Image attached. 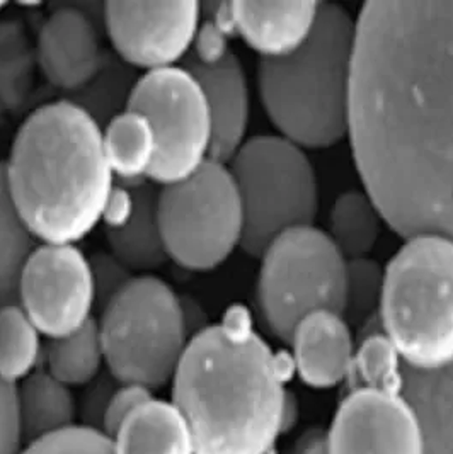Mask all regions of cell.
I'll return each instance as SVG.
<instances>
[{"label": "cell", "mask_w": 453, "mask_h": 454, "mask_svg": "<svg viewBox=\"0 0 453 454\" xmlns=\"http://www.w3.org/2000/svg\"><path fill=\"white\" fill-rule=\"evenodd\" d=\"M401 395L417 417L425 454H453V363L434 372L404 366Z\"/></svg>", "instance_id": "d6986e66"}, {"label": "cell", "mask_w": 453, "mask_h": 454, "mask_svg": "<svg viewBox=\"0 0 453 454\" xmlns=\"http://www.w3.org/2000/svg\"><path fill=\"white\" fill-rule=\"evenodd\" d=\"M20 454H115L113 441L106 434L87 427H70L29 442Z\"/></svg>", "instance_id": "4dcf8cb0"}, {"label": "cell", "mask_w": 453, "mask_h": 454, "mask_svg": "<svg viewBox=\"0 0 453 454\" xmlns=\"http://www.w3.org/2000/svg\"><path fill=\"white\" fill-rule=\"evenodd\" d=\"M328 454H425L423 434L401 393L354 388L343 400L330 433Z\"/></svg>", "instance_id": "4fadbf2b"}, {"label": "cell", "mask_w": 453, "mask_h": 454, "mask_svg": "<svg viewBox=\"0 0 453 454\" xmlns=\"http://www.w3.org/2000/svg\"><path fill=\"white\" fill-rule=\"evenodd\" d=\"M89 262L96 291V307L103 310L111 300H115L133 281L137 274L126 268L109 250L94 254Z\"/></svg>", "instance_id": "1f68e13d"}, {"label": "cell", "mask_w": 453, "mask_h": 454, "mask_svg": "<svg viewBox=\"0 0 453 454\" xmlns=\"http://www.w3.org/2000/svg\"><path fill=\"white\" fill-rule=\"evenodd\" d=\"M111 441L115 454H196L183 413L154 398L131 413Z\"/></svg>", "instance_id": "ffe728a7"}, {"label": "cell", "mask_w": 453, "mask_h": 454, "mask_svg": "<svg viewBox=\"0 0 453 454\" xmlns=\"http://www.w3.org/2000/svg\"><path fill=\"white\" fill-rule=\"evenodd\" d=\"M348 138L384 223L453 242V2L363 5Z\"/></svg>", "instance_id": "6da1fadb"}, {"label": "cell", "mask_w": 453, "mask_h": 454, "mask_svg": "<svg viewBox=\"0 0 453 454\" xmlns=\"http://www.w3.org/2000/svg\"><path fill=\"white\" fill-rule=\"evenodd\" d=\"M384 269L370 257L348 261L345 318L367 320L380 307L384 291Z\"/></svg>", "instance_id": "f546056e"}, {"label": "cell", "mask_w": 453, "mask_h": 454, "mask_svg": "<svg viewBox=\"0 0 453 454\" xmlns=\"http://www.w3.org/2000/svg\"><path fill=\"white\" fill-rule=\"evenodd\" d=\"M38 240L26 227L7 184L5 160H0V307L18 303V283Z\"/></svg>", "instance_id": "603a6c76"}, {"label": "cell", "mask_w": 453, "mask_h": 454, "mask_svg": "<svg viewBox=\"0 0 453 454\" xmlns=\"http://www.w3.org/2000/svg\"><path fill=\"white\" fill-rule=\"evenodd\" d=\"M18 305L38 332L60 340L94 320L91 262L77 246H38L22 268Z\"/></svg>", "instance_id": "8fae6325"}, {"label": "cell", "mask_w": 453, "mask_h": 454, "mask_svg": "<svg viewBox=\"0 0 453 454\" xmlns=\"http://www.w3.org/2000/svg\"><path fill=\"white\" fill-rule=\"evenodd\" d=\"M384 272L380 331L404 366L434 372L452 364V240L434 235L408 239Z\"/></svg>", "instance_id": "5b68a950"}, {"label": "cell", "mask_w": 453, "mask_h": 454, "mask_svg": "<svg viewBox=\"0 0 453 454\" xmlns=\"http://www.w3.org/2000/svg\"><path fill=\"white\" fill-rule=\"evenodd\" d=\"M317 2H250L219 4L215 24L224 33L239 35L263 60L290 57L309 40L319 18Z\"/></svg>", "instance_id": "2e32d148"}, {"label": "cell", "mask_w": 453, "mask_h": 454, "mask_svg": "<svg viewBox=\"0 0 453 454\" xmlns=\"http://www.w3.org/2000/svg\"><path fill=\"white\" fill-rule=\"evenodd\" d=\"M293 454H328L326 434L310 433L302 437Z\"/></svg>", "instance_id": "e575fe53"}, {"label": "cell", "mask_w": 453, "mask_h": 454, "mask_svg": "<svg viewBox=\"0 0 453 454\" xmlns=\"http://www.w3.org/2000/svg\"><path fill=\"white\" fill-rule=\"evenodd\" d=\"M130 109L144 114L155 133L152 184H179L211 159L213 128L205 92L186 67L142 74Z\"/></svg>", "instance_id": "30bf717a"}, {"label": "cell", "mask_w": 453, "mask_h": 454, "mask_svg": "<svg viewBox=\"0 0 453 454\" xmlns=\"http://www.w3.org/2000/svg\"><path fill=\"white\" fill-rule=\"evenodd\" d=\"M185 67L205 92L213 128L211 159L228 164L248 142L250 98L244 67L232 50L211 62L189 59Z\"/></svg>", "instance_id": "e0dca14e"}, {"label": "cell", "mask_w": 453, "mask_h": 454, "mask_svg": "<svg viewBox=\"0 0 453 454\" xmlns=\"http://www.w3.org/2000/svg\"><path fill=\"white\" fill-rule=\"evenodd\" d=\"M21 439L18 387L0 383V454H20Z\"/></svg>", "instance_id": "836d02e7"}, {"label": "cell", "mask_w": 453, "mask_h": 454, "mask_svg": "<svg viewBox=\"0 0 453 454\" xmlns=\"http://www.w3.org/2000/svg\"><path fill=\"white\" fill-rule=\"evenodd\" d=\"M36 50H33L21 24L0 22V101L20 107L33 85Z\"/></svg>", "instance_id": "83f0119b"}, {"label": "cell", "mask_w": 453, "mask_h": 454, "mask_svg": "<svg viewBox=\"0 0 453 454\" xmlns=\"http://www.w3.org/2000/svg\"><path fill=\"white\" fill-rule=\"evenodd\" d=\"M159 191L150 183L115 186L104 211L107 250L137 276L152 274L169 261L159 220Z\"/></svg>", "instance_id": "9a60e30c"}, {"label": "cell", "mask_w": 453, "mask_h": 454, "mask_svg": "<svg viewBox=\"0 0 453 454\" xmlns=\"http://www.w3.org/2000/svg\"><path fill=\"white\" fill-rule=\"evenodd\" d=\"M42 357V333L18 303L0 307V383L18 387Z\"/></svg>", "instance_id": "4316f807"}, {"label": "cell", "mask_w": 453, "mask_h": 454, "mask_svg": "<svg viewBox=\"0 0 453 454\" xmlns=\"http://www.w3.org/2000/svg\"><path fill=\"white\" fill-rule=\"evenodd\" d=\"M22 220L44 246H76L99 223L115 189L103 129L70 99L43 104L16 133L5 160Z\"/></svg>", "instance_id": "3957f363"}, {"label": "cell", "mask_w": 453, "mask_h": 454, "mask_svg": "<svg viewBox=\"0 0 453 454\" xmlns=\"http://www.w3.org/2000/svg\"><path fill=\"white\" fill-rule=\"evenodd\" d=\"M291 372L241 307L196 332L172 378L196 454H271L289 422Z\"/></svg>", "instance_id": "7a4b0ae2"}, {"label": "cell", "mask_w": 453, "mask_h": 454, "mask_svg": "<svg viewBox=\"0 0 453 454\" xmlns=\"http://www.w3.org/2000/svg\"><path fill=\"white\" fill-rule=\"evenodd\" d=\"M203 5L195 0L104 4V31L113 53L137 72L174 68L195 46Z\"/></svg>", "instance_id": "7c38bea8"}, {"label": "cell", "mask_w": 453, "mask_h": 454, "mask_svg": "<svg viewBox=\"0 0 453 454\" xmlns=\"http://www.w3.org/2000/svg\"><path fill=\"white\" fill-rule=\"evenodd\" d=\"M104 4H60L43 22L36 60L52 87L76 96L101 68L106 59L101 43Z\"/></svg>", "instance_id": "5bb4252c"}, {"label": "cell", "mask_w": 453, "mask_h": 454, "mask_svg": "<svg viewBox=\"0 0 453 454\" xmlns=\"http://www.w3.org/2000/svg\"><path fill=\"white\" fill-rule=\"evenodd\" d=\"M140 74L120 60L115 53H106L94 79L70 98L103 129L106 124L130 109V101Z\"/></svg>", "instance_id": "d4e9b609"}, {"label": "cell", "mask_w": 453, "mask_h": 454, "mask_svg": "<svg viewBox=\"0 0 453 454\" xmlns=\"http://www.w3.org/2000/svg\"><path fill=\"white\" fill-rule=\"evenodd\" d=\"M98 327L111 376L148 392L172 381L189 344L183 300L154 274L135 276L101 310Z\"/></svg>", "instance_id": "8992f818"}, {"label": "cell", "mask_w": 453, "mask_h": 454, "mask_svg": "<svg viewBox=\"0 0 453 454\" xmlns=\"http://www.w3.org/2000/svg\"><path fill=\"white\" fill-rule=\"evenodd\" d=\"M2 7H4V5H2V4H0V9H2Z\"/></svg>", "instance_id": "d590c367"}, {"label": "cell", "mask_w": 453, "mask_h": 454, "mask_svg": "<svg viewBox=\"0 0 453 454\" xmlns=\"http://www.w3.org/2000/svg\"><path fill=\"white\" fill-rule=\"evenodd\" d=\"M106 160L124 186L150 183L157 159V140L144 114L128 109L103 128Z\"/></svg>", "instance_id": "44dd1931"}, {"label": "cell", "mask_w": 453, "mask_h": 454, "mask_svg": "<svg viewBox=\"0 0 453 454\" xmlns=\"http://www.w3.org/2000/svg\"><path fill=\"white\" fill-rule=\"evenodd\" d=\"M244 207L242 248L252 257L319 211V184L306 152L282 137H256L228 162Z\"/></svg>", "instance_id": "ba28073f"}, {"label": "cell", "mask_w": 453, "mask_h": 454, "mask_svg": "<svg viewBox=\"0 0 453 454\" xmlns=\"http://www.w3.org/2000/svg\"><path fill=\"white\" fill-rule=\"evenodd\" d=\"M384 218L363 191H350L338 198L330 218V240L348 259L369 257L377 246Z\"/></svg>", "instance_id": "cb8c5ba5"}, {"label": "cell", "mask_w": 453, "mask_h": 454, "mask_svg": "<svg viewBox=\"0 0 453 454\" xmlns=\"http://www.w3.org/2000/svg\"><path fill=\"white\" fill-rule=\"evenodd\" d=\"M103 364V342L96 320L65 339L50 340L46 348V372L68 388L92 383Z\"/></svg>", "instance_id": "484cf974"}, {"label": "cell", "mask_w": 453, "mask_h": 454, "mask_svg": "<svg viewBox=\"0 0 453 454\" xmlns=\"http://www.w3.org/2000/svg\"><path fill=\"white\" fill-rule=\"evenodd\" d=\"M404 363L382 331L369 332L354 352L351 378L354 388L401 393Z\"/></svg>", "instance_id": "f1b7e54d"}, {"label": "cell", "mask_w": 453, "mask_h": 454, "mask_svg": "<svg viewBox=\"0 0 453 454\" xmlns=\"http://www.w3.org/2000/svg\"><path fill=\"white\" fill-rule=\"evenodd\" d=\"M258 310L274 337L290 342L315 311L345 313L348 259L319 228H293L261 254Z\"/></svg>", "instance_id": "52a82bcc"}, {"label": "cell", "mask_w": 453, "mask_h": 454, "mask_svg": "<svg viewBox=\"0 0 453 454\" xmlns=\"http://www.w3.org/2000/svg\"><path fill=\"white\" fill-rule=\"evenodd\" d=\"M291 364L298 378L315 390H330L350 380L354 342L345 315L315 311L291 333Z\"/></svg>", "instance_id": "ac0fdd59"}, {"label": "cell", "mask_w": 453, "mask_h": 454, "mask_svg": "<svg viewBox=\"0 0 453 454\" xmlns=\"http://www.w3.org/2000/svg\"><path fill=\"white\" fill-rule=\"evenodd\" d=\"M159 220L169 261L191 272L226 264L244 242L246 220L228 164L210 159L195 176L159 191Z\"/></svg>", "instance_id": "9c48e42d"}, {"label": "cell", "mask_w": 453, "mask_h": 454, "mask_svg": "<svg viewBox=\"0 0 453 454\" xmlns=\"http://www.w3.org/2000/svg\"><path fill=\"white\" fill-rule=\"evenodd\" d=\"M354 44L356 18L339 4H321L302 48L261 60V101L282 138L302 150H324L348 138Z\"/></svg>", "instance_id": "277c9868"}, {"label": "cell", "mask_w": 453, "mask_h": 454, "mask_svg": "<svg viewBox=\"0 0 453 454\" xmlns=\"http://www.w3.org/2000/svg\"><path fill=\"white\" fill-rule=\"evenodd\" d=\"M22 437L29 442L74 427L76 400L68 387L48 372H33L18 388Z\"/></svg>", "instance_id": "7402d4cb"}, {"label": "cell", "mask_w": 453, "mask_h": 454, "mask_svg": "<svg viewBox=\"0 0 453 454\" xmlns=\"http://www.w3.org/2000/svg\"><path fill=\"white\" fill-rule=\"evenodd\" d=\"M148 400H152V392L142 387L122 385L116 392L107 396L103 413L104 431L107 437H113L123 426L124 420L140 409Z\"/></svg>", "instance_id": "d6a6232c"}]
</instances>
